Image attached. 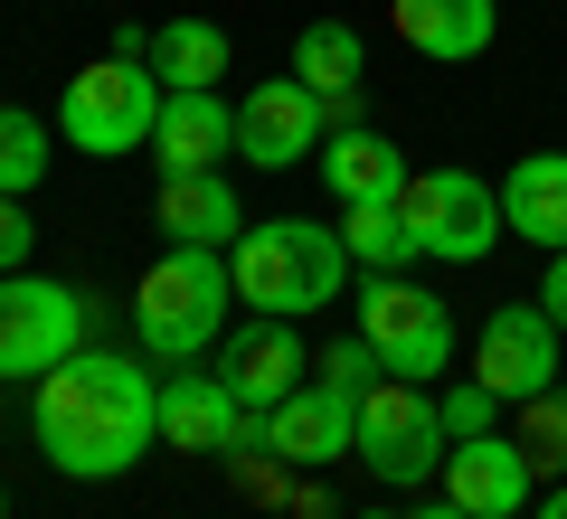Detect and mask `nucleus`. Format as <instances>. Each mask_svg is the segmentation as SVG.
Masks as SVG:
<instances>
[{"label":"nucleus","instance_id":"16","mask_svg":"<svg viewBox=\"0 0 567 519\" xmlns=\"http://www.w3.org/2000/svg\"><path fill=\"white\" fill-rule=\"evenodd\" d=\"M388 20H398V39L416 48V58L473 66L492 48V29H502V10H492V0H388Z\"/></svg>","mask_w":567,"mask_h":519},{"label":"nucleus","instance_id":"10","mask_svg":"<svg viewBox=\"0 0 567 519\" xmlns=\"http://www.w3.org/2000/svg\"><path fill=\"white\" fill-rule=\"evenodd\" d=\"M162 444L171 454H265V416H246L218 369H171L162 378Z\"/></svg>","mask_w":567,"mask_h":519},{"label":"nucleus","instance_id":"6","mask_svg":"<svg viewBox=\"0 0 567 519\" xmlns=\"http://www.w3.org/2000/svg\"><path fill=\"white\" fill-rule=\"evenodd\" d=\"M445 454H454V435H445V406L425 397V378H379L360 397V463L388 481V491L435 481Z\"/></svg>","mask_w":567,"mask_h":519},{"label":"nucleus","instance_id":"9","mask_svg":"<svg viewBox=\"0 0 567 519\" xmlns=\"http://www.w3.org/2000/svg\"><path fill=\"white\" fill-rule=\"evenodd\" d=\"M558 340L567 331L539 312V302H502V312L483 321V340H473V378H483L502 406L548 397V387H558Z\"/></svg>","mask_w":567,"mask_h":519},{"label":"nucleus","instance_id":"15","mask_svg":"<svg viewBox=\"0 0 567 519\" xmlns=\"http://www.w3.org/2000/svg\"><path fill=\"white\" fill-rule=\"evenodd\" d=\"M237 152V104L208 85V95H162V123H152V160H162V180L181 170H218Z\"/></svg>","mask_w":567,"mask_h":519},{"label":"nucleus","instance_id":"29","mask_svg":"<svg viewBox=\"0 0 567 519\" xmlns=\"http://www.w3.org/2000/svg\"><path fill=\"white\" fill-rule=\"evenodd\" d=\"M529 519H567V481H558L548 500H529Z\"/></svg>","mask_w":567,"mask_h":519},{"label":"nucleus","instance_id":"5","mask_svg":"<svg viewBox=\"0 0 567 519\" xmlns=\"http://www.w3.org/2000/svg\"><path fill=\"white\" fill-rule=\"evenodd\" d=\"M398 208H406V227H416V246L435 264H483L492 246L511 237L502 189H492L483 170H464V160H445V170H406Z\"/></svg>","mask_w":567,"mask_h":519},{"label":"nucleus","instance_id":"4","mask_svg":"<svg viewBox=\"0 0 567 519\" xmlns=\"http://www.w3.org/2000/svg\"><path fill=\"white\" fill-rule=\"evenodd\" d=\"M152 123H162V76L133 66V58L76 66L66 95H58V142H66V152H95V160L152 152Z\"/></svg>","mask_w":567,"mask_h":519},{"label":"nucleus","instance_id":"32","mask_svg":"<svg viewBox=\"0 0 567 519\" xmlns=\"http://www.w3.org/2000/svg\"><path fill=\"white\" fill-rule=\"evenodd\" d=\"M0 519H10V491H0Z\"/></svg>","mask_w":567,"mask_h":519},{"label":"nucleus","instance_id":"24","mask_svg":"<svg viewBox=\"0 0 567 519\" xmlns=\"http://www.w3.org/2000/svg\"><path fill=\"white\" fill-rule=\"evenodd\" d=\"M520 454L548 463V473L567 463V397L558 387H548V397H520Z\"/></svg>","mask_w":567,"mask_h":519},{"label":"nucleus","instance_id":"18","mask_svg":"<svg viewBox=\"0 0 567 519\" xmlns=\"http://www.w3.org/2000/svg\"><path fill=\"white\" fill-rule=\"evenodd\" d=\"M511 237H529L539 256H567V152H520L502 180Z\"/></svg>","mask_w":567,"mask_h":519},{"label":"nucleus","instance_id":"21","mask_svg":"<svg viewBox=\"0 0 567 519\" xmlns=\"http://www.w3.org/2000/svg\"><path fill=\"white\" fill-rule=\"evenodd\" d=\"M341 246H350V264H369V274H406V264L425 256L398 199H360V208H341Z\"/></svg>","mask_w":567,"mask_h":519},{"label":"nucleus","instance_id":"14","mask_svg":"<svg viewBox=\"0 0 567 519\" xmlns=\"http://www.w3.org/2000/svg\"><path fill=\"white\" fill-rule=\"evenodd\" d=\"M529 481H539V463L520 454V435H473V444L445 454V500L473 510V519H520Z\"/></svg>","mask_w":567,"mask_h":519},{"label":"nucleus","instance_id":"7","mask_svg":"<svg viewBox=\"0 0 567 519\" xmlns=\"http://www.w3.org/2000/svg\"><path fill=\"white\" fill-rule=\"evenodd\" d=\"M85 293L76 283H58V274H0V378H29L39 387L58 360H76L85 350Z\"/></svg>","mask_w":567,"mask_h":519},{"label":"nucleus","instance_id":"13","mask_svg":"<svg viewBox=\"0 0 567 519\" xmlns=\"http://www.w3.org/2000/svg\"><path fill=\"white\" fill-rule=\"evenodd\" d=\"M218 378L237 387V406H246V416H275V406L312 378V360H303V331H293V321H275V312H256L246 331H227V350H218Z\"/></svg>","mask_w":567,"mask_h":519},{"label":"nucleus","instance_id":"26","mask_svg":"<svg viewBox=\"0 0 567 519\" xmlns=\"http://www.w3.org/2000/svg\"><path fill=\"white\" fill-rule=\"evenodd\" d=\"M322 378L341 387V397H369V387H379L388 369H379V350H369V340L350 331V340H331V350H322Z\"/></svg>","mask_w":567,"mask_h":519},{"label":"nucleus","instance_id":"19","mask_svg":"<svg viewBox=\"0 0 567 519\" xmlns=\"http://www.w3.org/2000/svg\"><path fill=\"white\" fill-rule=\"evenodd\" d=\"M322 180H331V199H341V208L398 199V189H406V152L388 133H369V123H350V133H322Z\"/></svg>","mask_w":567,"mask_h":519},{"label":"nucleus","instance_id":"2","mask_svg":"<svg viewBox=\"0 0 567 519\" xmlns=\"http://www.w3.org/2000/svg\"><path fill=\"white\" fill-rule=\"evenodd\" d=\"M227 274H237V302H256V312H275V321H303V312H322V302H341L350 246H341V227H322V218H265V227H246V237L227 246Z\"/></svg>","mask_w":567,"mask_h":519},{"label":"nucleus","instance_id":"17","mask_svg":"<svg viewBox=\"0 0 567 519\" xmlns=\"http://www.w3.org/2000/svg\"><path fill=\"white\" fill-rule=\"evenodd\" d=\"M152 218H162L171 246H218V256L246 237V208H237V189H227V170H181V180H162Z\"/></svg>","mask_w":567,"mask_h":519},{"label":"nucleus","instance_id":"31","mask_svg":"<svg viewBox=\"0 0 567 519\" xmlns=\"http://www.w3.org/2000/svg\"><path fill=\"white\" fill-rule=\"evenodd\" d=\"M360 519H398V510H360Z\"/></svg>","mask_w":567,"mask_h":519},{"label":"nucleus","instance_id":"30","mask_svg":"<svg viewBox=\"0 0 567 519\" xmlns=\"http://www.w3.org/2000/svg\"><path fill=\"white\" fill-rule=\"evenodd\" d=\"M406 519H473V510H454V500H425V510H406Z\"/></svg>","mask_w":567,"mask_h":519},{"label":"nucleus","instance_id":"23","mask_svg":"<svg viewBox=\"0 0 567 519\" xmlns=\"http://www.w3.org/2000/svg\"><path fill=\"white\" fill-rule=\"evenodd\" d=\"M48 123L20 114V104H0V199H29V189L48 180Z\"/></svg>","mask_w":567,"mask_h":519},{"label":"nucleus","instance_id":"12","mask_svg":"<svg viewBox=\"0 0 567 519\" xmlns=\"http://www.w3.org/2000/svg\"><path fill=\"white\" fill-rule=\"evenodd\" d=\"M265 454H275L284 473H331L341 454H360V397H341L331 378H303L275 416H265Z\"/></svg>","mask_w":567,"mask_h":519},{"label":"nucleus","instance_id":"8","mask_svg":"<svg viewBox=\"0 0 567 519\" xmlns=\"http://www.w3.org/2000/svg\"><path fill=\"white\" fill-rule=\"evenodd\" d=\"M350 312H360V340L379 350L388 378H435V369L454 360V312H445V293H425V283H406V274H369Z\"/></svg>","mask_w":567,"mask_h":519},{"label":"nucleus","instance_id":"1","mask_svg":"<svg viewBox=\"0 0 567 519\" xmlns=\"http://www.w3.org/2000/svg\"><path fill=\"white\" fill-rule=\"evenodd\" d=\"M29 425H39V454L66 481H123L152 444H162V378L123 350L85 340L76 360H58L29 387Z\"/></svg>","mask_w":567,"mask_h":519},{"label":"nucleus","instance_id":"22","mask_svg":"<svg viewBox=\"0 0 567 519\" xmlns=\"http://www.w3.org/2000/svg\"><path fill=\"white\" fill-rule=\"evenodd\" d=\"M369 66V39L350 20H303V39H293V76L312 85V95H341V85H360Z\"/></svg>","mask_w":567,"mask_h":519},{"label":"nucleus","instance_id":"11","mask_svg":"<svg viewBox=\"0 0 567 519\" xmlns=\"http://www.w3.org/2000/svg\"><path fill=\"white\" fill-rule=\"evenodd\" d=\"M322 133H331V114H322V95H312L303 76L246 85V104H237V152H246V170H293V160L322 152Z\"/></svg>","mask_w":567,"mask_h":519},{"label":"nucleus","instance_id":"25","mask_svg":"<svg viewBox=\"0 0 567 519\" xmlns=\"http://www.w3.org/2000/svg\"><path fill=\"white\" fill-rule=\"evenodd\" d=\"M435 406H445V435H454V444H473V435H492V425H502V397H492L483 378L445 387V397H435Z\"/></svg>","mask_w":567,"mask_h":519},{"label":"nucleus","instance_id":"20","mask_svg":"<svg viewBox=\"0 0 567 519\" xmlns=\"http://www.w3.org/2000/svg\"><path fill=\"white\" fill-rule=\"evenodd\" d=\"M152 76H162V95H208L227 76V29L218 20H162L152 29Z\"/></svg>","mask_w":567,"mask_h":519},{"label":"nucleus","instance_id":"28","mask_svg":"<svg viewBox=\"0 0 567 519\" xmlns=\"http://www.w3.org/2000/svg\"><path fill=\"white\" fill-rule=\"evenodd\" d=\"M539 312L567 331V256H548V283H539Z\"/></svg>","mask_w":567,"mask_h":519},{"label":"nucleus","instance_id":"3","mask_svg":"<svg viewBox=\"0 0 567 519\" xmlns=\"http://www.w3.org/2000/svg\"><path fill=\"white\" fill-rule=\"evenodd\" d=\"M227 302H237V274H227L218 246H171V256L133 283V340L162 369H189L199 350H218Z\"/></svg>","mask_w":567,"mask_h":519},{"label":"nucleus","instance_id":"27","mask_svg":"<svg viewBox=\"0 0 567 519\" xmlns=\"http://www.w3.org/2000/svg\"><path fill=\"white\" fill-rule=\"evenodd\" d=\"M29 246H39L29 208H20V199H0V274H20V264H29Z\"/></svg>","mask_w":567,"mask_h":519}]
</instances>
